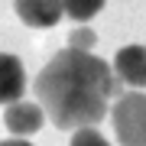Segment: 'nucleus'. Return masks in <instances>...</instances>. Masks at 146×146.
Here are the masks:
<instances>
[{"label": "nucleus", "instance_id": "f257e3e1", "mask_svg": "<svg viewBox=\"0 0 146 146\" xmlns=\"http://www.w3.org/2000/svg\"><path fill=\"white\" fill-rule=\"evenodd\" d=\"M39 107L58 130H84L107 117V98H123V81L107 68L104 58L62 49L42 65L33 81Z\"/></svg>", "mask_w": 146, "mask_h": 146}, {"label": "nucleus", "instance_id": "f03ea898", "mask_svg": "<svg viewBox=\"0 0 146 146\" xmlns=\"http://www.w3.org/2000/svg\"><path fill=\"white\" fill-rule=\"evenodd\" d=\"M110 120L120 146H146V91H127L117 98Z\"/></svg>", "mask_w": 146, "mask_h": 146}, {"label": "nucleus", "instance_id": "7ed1b4c3", "mask_svg": "<svg viewBox=\"0 0 146 146\" xmlns=\"http://www.w3.org/2000/svg\"><path fill=\"white\" fill-rule=\"evenodd\" d=\"M16 16L33 29H49L65 16V0H16Z\"/></svg>", "mask_w": 146, "mask_h": 146}, {"label": "nucleus", "instance_id": "20e7f679", "mask_svg": "<svg viewBox=\"0 0 146 146\" xmlns=\"http://www.w3.org/2000/svg\"><path fill=\"white\" fill-rule=\"evenodd\" d=\"M46 123V110L39 107V101H16L3 110V127L13 136H29Z\"/></svg>", "mask_w": 146, "mask_h": 146}, {"label": "nucleus", "instance_id": "39448f33", "mask_svg": "<svg viewBox=\"0 0 146 146\" xmlns=\"http://www.w3.org/2000/svg\"><path fill=\"white\" fill-rule=\"evenodd\" d=\"M114 75L123 84H133V91L146 88V46H123L114 55Z\"/></svg>", "mask_w": 146, "mask_h": 146}, {"label": "nucleus", "instance_id": "423d86ee", "mask_svg": "<svg viewBox=\"0 0 146 146\" xmlns=\"http://www.w3.org/2000/svg\"><path fill=\"white\" fill-rule=\"evenodd\" d=\"M23 91H26L23 62L10 52H0V104L10 107L16 101H23Z\"/></svg>", "mask_w": 146, "mask_h": 146}, {"label": "nucleus", "instance_id": "0eeeda50", "mask_svg": "<svg viewBox=\"0 0 146 146\" xmlns=\"http://www.w3.org/2000/svg\"><path fill=\"white\" fill-rule=\"evenodd\" d=\"M101 7H104V0H65V16H72L78 26H84L101 13Z\"/></svg>", "mask_w": 146, "mask_h": 146}, {"label": "nucleus", "instance_id": "6e6552de", "mask_svg": "<svg viewBox=\"0 0 146 146\" xmlns=\"http://www.w3.org/2000/svg\"><path fill=\"white\" fill-rule=\"evenodd\" d=\"M94 42H98V33L88 26H75L68 33V49H78V52H91Z\"/></svg>", "mask_w": 146, "mask_h": 146}, {"label": "nucleus", "instance_id": "1a4fd4ad", "mask_svg": "<svg viewBox=\"0 0 146 146\" xmlns=\"http://www.w3.org/2000/svg\"><path fill=\"white\" fill-rule=\"evenodd\" d=\"M72 146H110V143L94 130V127H84V130H75L72 133Z\"/></svg>", "mask_w": 146, "mask_h": 146}, {"label": "nucleus", "instance_id": "9d476101", "mask_svg": "<svg viewBox=\"0 0 146 146\" xmlns=\"http://www.w3.org/2000/svg\"><path fill=\"white\" fill-rule=\"evenodd\" d=\"M0 146H33V143H26V140H0Z\"/></svg>", "mask_w": 146, "mask_h": 146}]
</instances>
